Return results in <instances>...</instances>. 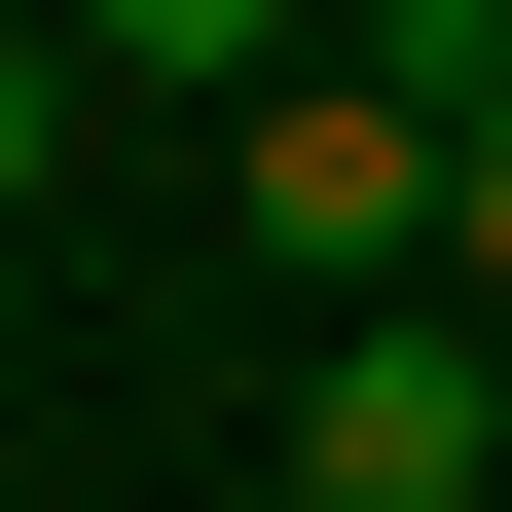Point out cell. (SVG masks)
Instances as JSON below:
<instances>
[{
  "instance_id": "cell-1",
  "label": "cell",
  "mask_w": 512,
  "mask_h": 512,
  "mask_svg": "<svg viewBox=\"0 0 512 512\" xmlns=\"http://www.w3.org/2000/svg\"><path fill=\"white\" fill-rule=\"evenodd\" d=\"M256 256H293V293H403V256H439V183H476V110H439V74H366V37H330V74H256Z\"/></svg>"
},
{
  "instance_id": "cell-2",
  "label": "cell",
  "mask_w": 512,
  "mask_h": 512,
  "mask_svg": "<svg viewBox=\"0 0 512 512\" xmlns=\"http://www.w3.org/2000/svg\"><path fill=\"white\" fill-rule=\"evenodd\" d=\"M512 476V366L476 330H403V293H366L330 366H293V512H476Z\"/></svg>"
},
{
  "instance_id": "cell-3",
  "label": "cell",
  "mask_w": 512,
  "mask_h": 512,
  "mask_svg": "<svg viewBox=\"0 0 512 512\" xmlns=\"http://www.w3.org/2000/svg\"><path fill=\"white\" fill-rule=\"evenodd\" d=\"M74 37H110V110H256V74H330L366 0H74Z\"/></svg>"
},
{
  "instance_id": "cell-4",
  "label": "cell",
  "mask_w": 512,
  "mask_h": 512,
  "mask_svg": "<svg viewBox=\"0 0 512 512\" xmlns=\"http://www.w3.org/2000/svg\"><path fill=\"white\" fill-rule=\"evenodd\" d=\"M74 147H110V37H74V0H0V220H37Z\"/></svg>"
},
{
  "instance_id": "cell-5",
  "label": "cell",
  "mask_w": 512,
  "mask_h": 512,
  "mask_svg": "<svg viewBox=\"0 0 512 512\" xmlns=\"http://www.w3.org/2000/svg\"><path fill=\"white\" fill-rule=\"evenodd\" d=\"M366 74H439V110H512V0H366Z\"/></svg>"
},
{
  "instance_id": "cell-6",
  "label": "cell",
  "mask_w": 512,
  "mask_h": 512,
  "mask_svg": "<svg viewBox=\"0 0 512 512\" xmlns=\"http://www.w3.org/2000/svg\"><path fill=\"white\" fill-rule=\"evenodd\" d=\"M439 256H476V293H512V110H476V183H439Z\"/></svg>"
},
{
  "instance_id": "cell-7",
  "label": "cell",
  "mask_w": 512,
  "mask_h": 512,
  "mask_svg": "<svg viewBox=\"0 0 512 512\" xmlns=\"http://www.w3.org/2000/svg\"><path fill=\"white\" fill-rule=\"evenodd\" d=\"M0 366H37V256H0Z\"/></svg>"
}]
</instances>
